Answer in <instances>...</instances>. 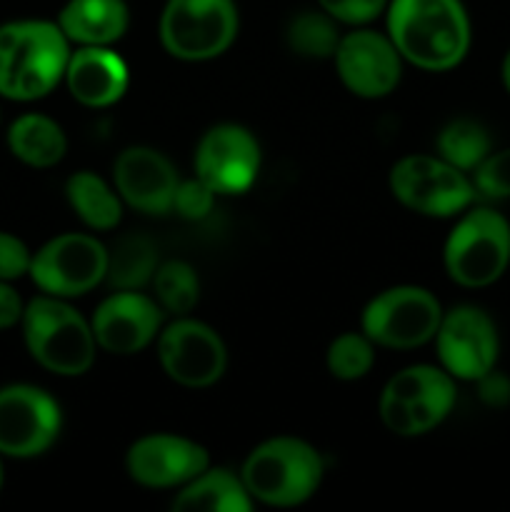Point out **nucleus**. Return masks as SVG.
Instances as JSON below:
<instances>
[{"label":"nucleus","mask_w":510,"mask_h":512,"mask_svg":"<svg viewBox=\"0 0 510 512\" xmlns=\"http://www.w3.org/2000/svg\"><path fill=\"white\" fill-rule=\"evenodd\" d=\"M388 38L423 70H450L468 55L470 20L460 0H390Z\"/></svg>","instance_id":"f257e3e1"},{"label":"nucleus","mask_w":510,"mask_h":512,"mask_svg":"<svg viewBox=\"0 0 510 512\" xmlns=\"http://www.w3.org/2000/svg\"><path fill=\"white\" fill-rule=\"evenodd\" d=\"M70 60V40L50 20H13L0 25V95L8 100L45 98Z\"/></svg>","instance_id":"f03ea898"},{"label":"nucleus","mask_w":510,"mask_h":512,"mask_svg":"<svg viewBox=\"0 0 510 512\" xmlns=\"http://www.w3.org/2000/svg\"><path fill=\"white\" fill-rule=\"evenodd\" d=\"M23 338L30 355L45 370L63 378L88 373L95 360L93 325L65 298L38 295L23 310Z\"/></svg>","instance_id":"7ed1b4c3"},{"label":"nucleus","mask_w":510,"mask_h":512,"mask_svg":"<svg viewBox=\"0 0 510 512\" xmlns=\"http://www.w3.org/2000/svg\"><path fill=\"white\" fill-rule=\"evenodd\" d=\"M240 480L253 500L273 508H293L320 488L323 458L305 440H265L245 458Z\"/></svg>","instance_id":"20e7f679"},{"label":"nucleus","mask_w":510,"mask_h":512,"mask_svg":"<svg viewBox=\"0 0 510 512\" xmlns=\"http://www.w3.org/2000/svg\"><path fill=\"white\" fill-rule=\"evenodd\" d=\"M455 405V378L433 365L400 370L380 395V420L403 438H415L443 423Z\"/></svg>","instance_id":"39448f33"},{"label":"nucleus","mask_w":510,"mask_h":512,"mask_svg":"<svg viewBox=\"0 0 510 512\" xmlns=\"http://www.w3.org/2000/svg\"><path fill=\"white\" fill-rule=\"evenodd\" d=\"M443 258L463 288L493 285L510 265V223L493 208L468 210L448 235Z\"/></svg>","instance_id":"423d86ee"},{"label":"nucleus","mask_w":510,"mask_h":512,"mask_svg":"<svg viewBox=\"0 0 510 512\" xmlns=\"http://www.w3.org/2000/svg\"><path fill=\"white\" fill-rule=\"evenodd\" d=\"M238 35L233 0H168L160 18V40L173 58L210 60L230 48Z\"/></svg>","instance_id":"0eeeda50"},{"label":"nucleus","mask_w":510,"mask_h":512,"mask_svg":"<svg viewBox=\"0 0 510 512\" xmlns=\"http://www.w3.org/2000/svg\"><path fill=\"white\" fill-rule=\"evenodd\" d=\"M390 193L408 210L450 218L475 200L473 180L440 155H408L390 170Z\"/></svg>","instance_id":"6e6552de"},{"label":"nucleus","mask_w":510,"mask_h":512,"mask_svg":"<svg viewBox=\"0 0 510 512\" xmlns=\"http://www.w3.org/2000/svg\"><path fill=\"white\" fill-rule=\"evenodd\" d=\"M440 320L443 308L433 293L415 285H398L365 305L363 333L383 348L410 350L433 340Z\"/></svg>","instance_id":"1a4fd4ad"},{"label":"nucleus","mask_w":510,"mask_h":512,"mask_svg":"<svg viewBox=\"0 0 510 512\" xmlns=\"http://www.w3.org/2000/svg\"><path fill=\"white\" fill-rule=\"evenodd\" d=\"M108 248L93 235L65 233L48 240L30 260V278L45 295L78 298L105 280Z\"/></svg>","instance_id":"9d476101"},{"label":"nucleus","mask_w":510,"mask_h":512,"mask_svg":"<svg viewBox=\"0 0 510 512\" xmlns=\"http://www.w3.org/2000/svg\"><path fill=\"white\" fill-rule=\"evenodd\" d=\"M63 415L53 395L35 385L0 388V455L35 458L58 440Z\"/></svg>","instance_id":"9b49d317"},{"label":"nucleus","mask_w":510,"mask_h":512,"mask_svg":"<svg viewBox=\"0 0 510 512\" xmlns=\"http://www.w3.org/2000/svg\"><path fill=\"white\" fill-rule=\"evenodd\" d=\"M435 345H438L440 365L455 380L475 383L498 363V330L488 313L475 305H458L450 313H443L435 333Z\"/></svg>","instance_id":"f8f14e48"},{"label":"nucleus","mask_w":510,"mask_h":512,"mask_svg":"<svg viewBox=\"0 0 510 512\" xmlns=\"http://www.w3.org/2000/svg\"><path fill=\"white\" fill-rule=\"evenodd\" d=\"M158 358L170 380L185 388H208L223 378L228 350L210 325L180 318L160 330Z\"/></svg>","instance_id":"ddd939ff"},{"label":"nucleus","mask_w":510,"mask_h":512,"mask_svg":"<svg viewBox=\"0 0 510 512\" xmlns=\"http://www.w3.org/2000/svg\"><path fill=\"white\" fill-rule=\"evenodd\" d=\"M260 170V145L243 125L210 128L195 150V173L218 195L245 193Z\"/></svg>","instance_id":"4468645a"},{"label":"nucleus","mask_w":510,"mask_h":512,"mask_svg":"<svg viewBox=\"0 0 510 512\" xmlns=\"http://www.w3.org/2000/svg\"><path fill=\"white\" fill-rule=\"evenodd\" d=\"M333 58L345 88L360 98H385L400 83L398 48L388 35L375 30L343 35Z\"/></svg>","instance_id":"2eb2a0df"},{"label":"nucleus","mask_w":510,"mask_h":512,"mask_svg":"<svg viewBox=\"0 0 510 512\" xmlns=\"http://www.w3.org/2000/svg\"><path fill=\"white\" fill-rule=\"evenodd\" d=\"M210 465L208 450L180 435L155 433L135 440L125 455V470L145 488H183Z\"/></svg>","instance_id":"dca6fc26"},{"label":"nucleus","mask_w":510,"mask_h":512,"mask_svg":"<svg viewBox=\"0 0 510 512\" xmlns=\"http://www.w3.org/2000/svg\"><path fill=\"white\" fill-rule=\"evenodd\" d=\"M90 325L100 348L113 355H133L160 335L163 308L138 290H118L98 305Z\"/></svg>","instance_id":"f3484780"},{"label":"nucleus","mask_w":510,"mask_h":512,"mask_svg":"<svg viewBox=\"0 0 510 512\" xmlns=\"http://www.w3.org/2000/svg\"><path fill=\"white\" fill-rule=\"evenodd\" d=\"M115 190L120 200L145 215H165L173 210L178 173L163 153L133 145L118 155L113 165Z\"/></svg>","instance_id":"a211bd4d"},{"label":"nucleus","mask_w":510,"mask_h":512,"mask_svg":"<svg viewBox=\"0 0 510 512\" xmlns=\"http://www.w3.org/2000/svg\"><path fill=\"white\" fill-rule=\"evenodd\" d=\"M70 95L88 108H108L128 90V65L110 45H80L65 68Z\"/></svg>","instance_id":"6ab92c4d"},{"label":"nucleus","mask_w":510,"mask_h":512,"mask_svg":"<svg viewBox=\"0 0 510 512\" xmlns=\"http://www.w3.org/2000/svg\"><path fill=\"white\" fill-rule=\"evenodd\" d=\"M55 23L70 43L113 45L128 30L130 10L125 0H68Z\"/></svg>","instance_id":"aec40b11"},{"label":"nucleus","mask_w":510,"mask_h":512,"mask_svg":"<svg viewBox=\"0 0 510 512\" xmlns=\"http://www.w3.org/2000/svg\"><path fill=\"white\" fill-rule=\"evenodd\" d=\"M250 508L253 498L245 490L243 480L223 468H205L190 483H185L178 498L173 500V510L178 512H248Z\"/></svg>","instance_id":"412c9836"},{"label":"nucleus","mask_w":510,"mask_h":512,"mask_svg":"<svg viewBox=\"0 0 510 512\" xmlns=\"http://www.w3.org/2000/svg\"><path fill=\"white\" fill-rule=\"evenodd\" d=\"M8 148L20 163L30 168H53L65 158L68 138L48 115L25 113L10 123Z\"/></svg>","instance_id":"4be33fe9"},{"label":"nucleus","mask_w":510,"mask_h":512,"mask_svg":"<svg viewBox=\"0 0 510 512\" xmlns=\"http://www.w3.org/2000/svg\"><path fill=\"white\" fill-rule=\"evenodd\" d=\"M65 198H68L70 208L78 213V218L93 230H113L123 215L120 195L90 170L70 175L65 183Z\"/></svg>","instance_id":"5701e85b"},{"label":"nucleus","mask_w":510,"mask_h":512,"mask_svg":"<svg viewBox=\"0 0 510 512\" xmlns=\"http://www.w3.org/2000/svg\"><path fill=\"white\" fill-rule=\"evenodd\" d=\"M158 270V248L145 235H123L108 250L105 283L115 290H140Z\"/></svg>","instance_id":"b1692460"},{"label":"nucleus","mask_w":510,"mask_h":512,"mask_svg":"<svg viewBox=\"0 0 510 512\" xmlns=\"http://www.w3.org/2000/svg\"><path fill=\"white\" fill-rule=\"evenodd\" d=\"M438 155L463 173H473L493 150L488 130L470 118L450 120L438 133Z\"/></svg>","instance_id":"393cba45"},{"label":"nucleus","mask_w":510,"mask_h":512,"mask_svg":"<svg viewBox=\"0 0 510 512\" xmlns=\"http://www.w3.org/2000/svg\"><path fill=\"white\" fill-rule=\"evenodd\" d=\"M335 23H338V20L330 18L325 10L323 13H315V10L298 13L290 20L288 33H285L290 50H295V53L303 55V58H333L340 43Z\"/></svg>","instance_id":"a878e982"},{"label":"nucleus","mask_w":510,"mask_h":512,"mask_svg":"<svg viewBox=\"0 0 510 512\" xmlns=\"http://www.w3.org/2000/svg\"><path fill=\"white\" fill-rule=\"evenodd\" d=\"M153 285L158 305L168 310V313L185 315L198 303V273L188 263H183V260H170V263L158 265L153 275Z\"/></svg>","instance_id":"bb28decb"},{"label":"nucleus","mask_w":510,"mask_h":512,"mask_svg":"<svg viewBox=\"0 0 510 512\" xmlns=\"http://www.w3.org/2000/svg\"><path fill=\"white\" fill-rule=\"evenodd\" d=\"M375 363L373 340L365 333H343L328 348V370L338 380H360Z\"/></svg>","instance_id":"cd10ccee"},{"label":"nucleus","mask_w":510,"mask_h":512,"mask_svg":"<svg viewBox=\"0 0 510 512\" xmlns=\"http://www.w3.org/2000/svg\"><path fill=\"white\" fill-rule=\"evenodd\" d=\"M475 195H483L488 200L510 198V148L490 150L488 158L473 170Z\"/></svg>","instance_id":"c85d7f7f"},{"label":"nucleus","mask_w":510,"mask_h":512,"mask_svg":"<svg viewBox=\"0 0 510 512\" xmlns=\"http://www.w3.org/2000/svg\"><path fill=\"white\" fill-rule=\"evenodd\" d=\"M215 190L208 188L200 178L195 180H180L178 190H175L173 210L180 218L188 220H200L213 210L215 203Z\"/></svg>","instance_id":"c756f323"},{"label":"nucleus","mask_w":510,"mask_h":512,"mask_svg":"<svg viewBox=\"0 0 510 512\" xmlns=\"http://www.w3.org/2000/svg\"><path fill=\"white\" fill-rule=\"evenodd\" d=\"M390 0H318L320 10L335 18L338 23L363 25L378 18L383 10H388Z\"/></svg>","instance_id":"7c9ffc66"},{"label":"nucleus","mask_w":510,"mask_h":512,"mask_svg":"<svg viewBox=\"0 0 510 512\" xmlns=\"http://www.w3.org/2000/svg\"><path fill=\"white\" fill-rule=\"evenodd\" d=\"M30 260L33 253L28 245L13 233H3L0 230V280H18L25 273H30Z\"/></svg>","instance_id":"2f4dec72"},{"label":"nucleus","mask_w":510,"mask_h":512,"mask_svg":"<svg viewBox=\"0 0 510 512\" xmlns=\"http://www.w3.org/2000/svg\"><path fill=\"white\" fill-rule=\"evenodd\" d=\"M480 388V398L485 400L488 405L493 408H500V405H508L510 403V378L508 375L498 373V370H490L485 373L483 378L475 380Z\"/></svg>","instance_id":"473e14b6"},{"label":"nucleus","mask_w":510,"mask_h":512,"mask_svg":"<svg viewBox=\"0 0 510 512\" xmlns=\"http://www.w3.org/2000/svg\"><path fill=\"white\" fill-rule=\"evenodd\" d=\"M23 298L18 295V290L8 283V280H0V330L13 328L15 323L23 320Z\"/></svg>","instance_id":"72a5a7b5"},{"label":"nucleus","mask_w":510,"mask_h":512,"mask_svg":"<svg viewBox=\"0 0 510 512\" xmlns=\"http://www.w3.org/2000/svg\"><path fill=\"white\" fill-rule=\"evenodd\" d=\"M503 83H505V90L510 93V50L503 60Z\"/></svg>","instance_id":"f704fd0d"},{"label":"nucleus","mask_w":510,"mask_h":512,"mask_svg":"<svg viewBox=\"0 0 510 512\" xmlns=\"http://www.w3.org/2000/svg\"><path fill=\"white\" fill-rule=\"evenodd\" d=\"M0 488H3V463H0Z\"/></svg>","instance_id":"c9c22d12"}]
</instances>
